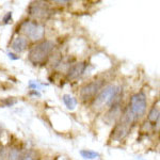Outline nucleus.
I'll return each instance as SVG.
<instances>
[{"label": "nucleus", "instance_id": "14", "mask_svg": "<svg viewBox=\"0 0 160 160\" xmlns=\"http://www.w3.org/2000/svg\"><path fill=\"white\" fill-rule=\"evenodd\" d=\"M7 158H8V153H7L6 146L0 144V160H7Z\"/></svg>", "mask_w": 160, "mask_h": 160}, {"label": "nucleus", "instance_id": "15", "mask_svg": "<svg viewBox=\"0 0 160 160\" xmlns=\"http://www.w3.org/2000/svg\"><path fill=\"white\" fill-rule=\"evenodd\" d=\"M3 105L6 106V107H11V106H13L14 104H16L17 100L14 99V97H9V98H7L6 100H3Z\"/></svg>", "mask_w": 160, "mask_h": 160}, {"label": "nucleus", "instance_id": "16", "mask_svg": "<svg viewBox=\"0 0 160 160\" xmlns=\"http://www.w3.org/2000/svg\"><path fill=\"white\" fill-rule=\"evenodd\" d=\"M11 20H12V12H8L3 16V18H2V22H3L4 25H7V24H9Z\"/></svg>", "mask_w": 160, "mask_h": 160}, {"label": "nucleus", "instance_id": "10", "mask_svg": "<svg viewBox=\"0 0 160 160\" xmlns=\"http://www.w3.org/2000/svg\"><path fill=\"white\" fill-rule=\"evenodd\" d=\"M159 118H160L159 100H157V104H155L152 107V109L149 110L148 114V122L151 125H156V124H159Z\"/></svg>", "mask_w": 160, "mask_h": 160}, {"label": "nucleus", "instance_id": "5", "mask_svg": "<svg viewBox=\"0 0 160 160\" xmlns=\"http://www.w3.org/2000/svg\"><path fill=\"white\" fill-rule=\"evenodd\" d=\"M102 86H104V81L102 80H94V81H91L89 83L84 84L80 89L79 92L80 98H81V100H83V102L93 99L98 94L100 90L102 89Z\"/></svg>", "mask_w": 160, "mask_h": 160}, {"label": "nucleus", "instance_id": "1", "mask_svg": "<svg viewBox=\"0 0 160 160\" xmlns=\"http://www.w3.org/2000/svg\"><path fill=\"white\" fill-rule=\"evenodd\" d=\"M122 98V88L109 84L102 88L98 94L92 99V108L94 110H102L105 107H111L112 105L121 102Z\"/></svg>", "mask_w": 160, "mask_h": 160}, {"label": "nucleus", "instance_id": "8", "mask_svg": "<svg viewBox=\"0 0 160 160\" xmlns=\"http://www.w3.org/2000/svg\"><path fill=\"white\" fill-rule=\"evenodd\" d=\"M122 113L123 111H122V107H121V102H118V104L112 105L111 107H109V110L106 113L105 118L109 124L117 123L118 118H121V115H122Z\"/></svg>", "mask_w": 160, "mask_h": 160}, {"label": "nucleus", "instance_id": "3", "mask_svg": "<svg viewBox=\"0 0 160 160\" xmlns=\"http://www.w3.org/2000/svg\"><path fill=\"white\" fill-rule=\"evenodd\" d=\"M128 109L133 115L135 120L143 118L145 115L146 109H148V102H146V95L143 92H138L130 97Z\"/></svg>", "mask_w": 160, "mask_h": 160}, {"label": "nucleus", "instance_id": "12", "mask_svg": "<svg viewBox=\"0 0 160 160\" xmlns=\"http://www.w3.org/2000/svg\"><path fill=\"white\" fill-rule=\"evenodd\" d=\"M22 156L20 151L16 148H10L9 154H8V160H22Z\"/></svg>", "mask_w": 160, "mask_h": 160}, {"label": "nucleus", "instance_id": "18", "mask_svg": "<svg viewBox=\"0 0 160 160\" xmlns=\"http://www.w3.org/2000/svg\"><path fill=\"white\" fill-rule=\"evenodd\" d=\"M56 3H69V1H56Z\"/></svg>", "mask_w": 160, "mask_h": 160}, {"label": "nucleus", "instance_id": "20", "mask_svg": "<svg viewBox=\"0 0 160 160\" xmlns=\"http://www.w3.org/2000/svg\"><path fill=\"white\" fill-rule=\"evenodd\" d=\"M33 160H38V159H33Z\"/></svg>", "mask_w": 160, "mask_h": 160}, {"label": "nucleus", "instance_id": "7", "mask_svg": "<svg viewBox=\"0 0 160 160\" xmlns=\"http://www.w3.org/2000/svg\"><path fill=\"white\" fill-rule=\"evenodd\" d=\"M87 68V63L86 62H78L75 63L74 65H72L68 71V80H75L79 78L82 74L84 73Z\"/></svg>", "mask_w": 160, "mask_h": 160}, {"label": "nucleus", "instance_id": "6", "mask_svg": "<svg viewBox=\"0 0 160 160\" xmlns=\"http://www.w3.org/2000/svg\"><path fill=\"white\" fill-rule=\"evenodd\" d=\"M28 13L31 17L38 19L47 18L51 14L49 4L44 1H34L31 2L29 8H28Z\"/></svg>", "mask_w": 160, "mask_h": 160}, {"label": "nucleus", "instance_id": "11", "mask_svg": "<svg viewBox=\"0 0 160 160\" xmlns=\"http://www.w3.org/2000/svg\"><path fill=\"white\" fill-rule=\"evenodd\" d=\"M62 99H63V102L65 104L66 108L68 110H74L77 106V100L74 98L73 96H71L69 94H64L62 95Z\"/></svg>", "mask_w": 160, "mask_h": 160}, {"label": "nucleus", "instance_id": "17", "mask_svg": "<svg viewBox=\"0 0 160 160\" xmlns=\"http://www.w3.org/2000/svg\"><path fill=\"white\" fill-rule=\"evenodd\" d=\"M8 56H9V58H10V59H12V60H18V59H19V57H18V56L14 55V53H11V52H10Z\"/></svg>", "mask_w": 160, "mask_h": 160}, {"label": "nucleus", "instance_id": "4", "mask_svg": "<svg viewBox=\"0 0 160 160\" xmlns=\"http://www.w3.org/2000/svg\"><path fill=\"white\" fill-rule=\"evenodd\" d=\"M20 30L31 41H41L45 35V28L40 22L34 20H26L20 25Z\"/></svg>", "mask_w": 160, "mask_h": 160}, {"label": "nucleus", "instance_id": "9", "mask_svg": "<svg viewBox=\"0 0 160 160\" xmlns=\"http://www.w3.org/2000/svg\"><path fill=\"white\" fill-rule=\"evenodd\" d=\"M27 47H28V40L25 37H17L16 38H14L11 45V48L17 53L22 52L24 50H26Z\"/></svg>", "mask_w": 160, "mask_h": 160}, {"label": "nucleus", "instance_id": "19", "mask_svg": "<svg viewBox=\"0 0 160 160\" xmlns=\"http://www.w3.org/2000/svg\"><path fill=\"white\" fill-rule=\"evenodd\" d=\"M1 136H2V128H1V126H0V138H1Z\"/></svg>", "mask_w": 160, "mask_h": 160}, {"label": "nucleus", "instance_id": "2", "mask_svg": "<svg viewBox=\"0 0 160 160\" xmlns=\"http://www.w3.org/2000/svg\"><path fill=\"white\" fill-rule=\"evenodd\" d=\"M53 49H55V44L52 41H42L30 49L29 55H28V60L34 65L44 64L48 60Z\"/></svg>", "mask_w": 160, "mask_h": 160}, {"label": "nucleus", "instance_id": "13", "mask_svg": "<svg viewBox=\"0 0 160 160\" xmlns=\"http://www.w3.org/2000/svg\"><path fill=\"white\" fill-rule=\"evenodd\" d=\"M80 155H81L84 159H95L99 157L98 153L93 152V151H89V149H82V151H80Z\"/></svg>", "mask_w": 160, "mask_h": 160}]
</instances>
